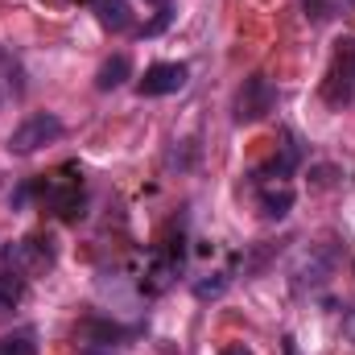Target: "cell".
<instances>
[{"instance_id": "cell-1", "label": "cell", "mask_w": 355, "mask_h": 355, "mask_svg": "<svg viewBox=\"0 0 355 355\" xmlns=\"http://www.w3.org/2000/svg\"><path fill=\"white\" fill-rule=\"evenodd\" d=\"M54 261H58V248L50 236H25V240L4 244L0 248V293H8L17 302L33 277L54 268Z\"/></svg>"}, {"instance_id": "cell-2", "label": "cell", "mask_w": 355, "mask_h": 355, "mask_svg": "<svg viewBox=\"0 0 355 355\" xmlns=\"http://www.w3.org/2000/svg\"><path fill=\"white\" fill-rule=\"evenodd\" d=\"M29 194H37V202L50 215H58V219H79L83 207H87V186H83V174H79L75 162L71 166H58L54 174H42L37 182H29V186H21L17 202H25Z\"/></svg>"}, {"instance_id": "cell-3", "label": "cell", "mask_w": 355, "mask_h": 355, "mask_svg": "<svg viewBox=\"0 0 355 355\" xmlns=\"http://www.w3.org/2000/svg\"><path fill=\"white\" fill-rule=\"evenodd\" d=\"M322 99L331 107L355 103V37H339L335 42V58L327 67V79H322Z\"/></svg>"}, {"instance_id": "cell-4", "label": "cell", "mask_w": 355, "mask_h": 355, "mask_svg": "<svg viewBox=\"0 0 355 355\" xmlns=\"http://www.w3.org/2000/svg\"><path fill=\"white\" fill-rule=\"evenodd\" d=\"M62 132H67V124H62L54 112H33V116H25V120L8 132V153L29 157V153H37L42 145H54Z\"/></svg>"}, {"instance_id": "cell-5", "label": "cell", "mask_w": 355, "mask_h": 355, "mask_svg": "<svg viewBox=\"0 0 355 355\" xmlns=\"http://www.w3.org/2000/svg\"><path fill=\"white\" fill-rule=\"evenodd\" d=\"M182 261H186V248H182V240H166V244H157L153 248V257H149V265H145V277H141V289L149 293V297H157V293H166L170 285H174V277L182 272Z\"/></svg>"}, {"instance_id": "cell-6", "label": "cell", "mask_w": 355, "mask_h": 355, "mask_svg": "<svg viewBox=\"0 0 355 355\" xmlns=\"http://www.w3.org/2000/svg\"><path fill=\"white\" fill-rule=\"evenodd\" d=\"M277 87L268 83L265 75H248L244 79V87L236 91V124H257V120H265L268 112L277 107Z\"/></svg>"}, {"instance_id": "cell-7", "label": "cell", "mask_w": 355, "mask_h": 355, "mask_svg": "<svg viewBox=\"0 0 355 355\" xmlns=\"http://www.w3.org/2000/svg\"><path fill=\"white\" fill-rule=\"evenodd\" d=\"M186 83H190V67H186V62H153V67L141 75L137 91L149 95V99H157V95H178Z\"/></svg>"}, {"instance_id": "cell-8", "label": "cell", "mask_w": 355, "mask_h": 355, "mask_svg": "<svg viewBox=\"0 0 355 355\" xmlns=\"http://www.w3.org/2000/svg\"><path fill=\"white\" fill-rule=\"evenodd\" d=\"M331 268H335V248H306L302 257H297V265H293V289L297 293H306V285L310 289H318L327 277H331Z\"/></svg>"}, {"instance_id": "cell-9", "label": "cell", "mask_w": 355, "mask_h": 355, "mask_svg": "<svg viewBox=\"0 0 355 355\" xmlns=\"http://www.w3.org/2000/svg\"><path fill=\"white\" fill-rule=\"evenodd\" d=\"M257 202H261V215L265 219H285L289 207H293V190L281 182H257Z\"/></svg>"}, {"instance_id": "cell-10", "label": "cell", "mask_w": 355, "mask_h": 355, "mask_svg": "<svg viewBox=\"0 0 355 355\" xmlns=\"http://www.w3.org/2000/svg\"><path fill=\"white\" fill-rule=\"evenodd\" d=\"M128 75H132V62H128V54H116V58H107L103 67H99V75H95V87L99 91H116L128 83Z\"/></svg>"}, {"instance_id": "cell-11", "label": "cell", "mask_w": 355, "mask_h": 355, "mask_svg": "<svg viewBox=\"0 0 355 355\" xmlns=\"http://www.w3.org/2000/svg\"><path fill=\"white\" fill-rule=\"evenodd\" d=\"M91 8H95V17H99V25L103 29H128L132 25V12H128V4L124 0H91Z\"/></svg>"}, {"instance_id": "cell-12", "label": "cell", "mask_w": 355, "mask_h": 355, "mask_svg": "<svg viewBox=\"0 0 355 355\" xmlns=\"http://www.w3.org/2000/svg\"><path fill=\"white\" fill-rule=\"evenodd\" d=\"M0 355H37V335L29 327L12 331V335H0Z\"/></svg>"}, {"instance_id": "cell-13", "label": "cell", "mask_w": 355, "mask_h": 355, "mask_svg": "<svg viewBox=\"0 0 355 355\" xmlns=\"http://www.w3.org/2000/svg\"><path fill=\"white\" fill-rule=\"evenodd\" d=\"M223 289H227V277H223V272H215V281H198V285H194L198 297H219Z\"/></svg>"}, {"instance_id": "cell-14", "label": "cell", "mask_w": 355, "mask_h": 355, "mask_svg": "<svg viewBox=\"0 0 355 355\" xmlns=\"http://www.w3.org/2000/svg\"><path fill=\"white\" fill-rule=\"evenodd\" d=\"M219 355H257V352L244 347V343H227V347H219Z\"/></svg>"}, {"instance_id": "cell-15", "label": "cell", "mask_w": 355, "mask_h": 355, "mask_svg": "<svg viewBox=\"0 0 355 355\" xmlns=\"http://www.w3.org/2000/svg\"><path fill=\"white\" fill-rule=\"evenodd\" d=\"M343 335H347V339L355 343V306L347 310V314H343Z\"/></svg>"}, {"instance_id": "cell-16", "label": "cell", "mask_w": 355, "mask_h": 355, "mask_svg": "<svg viewBox=\"0 0 355 355\" xmlns=\"http://www.w3.org/2000/svg\"><path fill=\"white\" fill-rule=\"evenodd\" d=\"M4 310H12V297H8V293H0V314H4Z\"/></svg>"}, {"instance_id": "cell-17", "label": "cell", "mask_w": 355, "mask_h": 355, "mask_svg": "<svg viewBox=\"0 0 355 355\" xmlns=\"http://www.w3.org/2000/svg\"><path fill=\"white\" fill-rule=\"evenodd\" d=\"M83 355H107V352H99V347H95V343H91V347H83Z\"/></svg>"}, {"instance_id": "cell-18", "label": "cell", "mask_w": 355, "mask_h": 355, "mask_svg": "<svg viewBox=\"0 0 355 355\" xmlns=\"http://www.w3.org/2000/svg\"><path fill=\"white\" fill-rule=\"evenodd\" d=\"M87 4H91V0H87Z\"/></svg>"}]
</instances>
